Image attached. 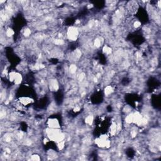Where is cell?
Returning <instances> with one entry per match:
<instances>
[{
  "instance_id": "cell-7",
  "label": "cell",
  "mask_w": 161,
  "mask_h": 161,
  "mask_svg": "<svg viewBox=\"0 0 161 161\" xmlns=\"http://www.w3.org/2000/svg\"><path fill=\"white\" fill-rule=\"evenodd\" d=\"M113 92V89L111 86H107L105 89V95L108 96L109 94H111V93Z\"/></svg>"
},
{
  "instance_id": "cell-3",
  "label": "cell",
  "mask_w": 161,
  "mask_h": 161,
  "mask_svg": "<svg viewBox=\"0 0 161 161\" xmlns=\"http://www.w3.org/2000/svg\"><path fill=\"white\" fill-rule=\"evenodd\" d=\"M96 144H97L98 147L101 148H106L109 147L110 146V142L106 136H101L100 138L96 140Z\"/></svg>"
},
{
  "instance_id": "cell-2",
  "label": "cell",
  "mask_w": 161,
  "mask_h": 161,
  "mask_svg": "<svg viewBox=\"0 0 161 161\" xmlns=\"http://www.w3.org/2000/svg\"><path fill=\"white\" fill-rule=\"evenodd\" d=\"M79 31L76 27L71 26L69 28L67 31V36L69 40L71 41H76L78 37Z\"/></svg>"
},
{
  "instance_id": "cell-6",
  "label": "cell",
  "mask_w": 161,
  "mask_h": 161,
  "mask_svg": "<svg viewBox=\"0 0 161 161\" xmlns=\"http://www.w3.org/2000/svg\"><path fill=\"white\" fill-rule=\"evenodd\" d=\"M50 88L53 91L57 90L59 88V84L56 81V80H52L50 82Z\"/></svg>"
},
{
  "instance_id": "cell-8",
  "label": "cell",
  "mask_w": 161,
  "mask_h": 161,
  "mask_svg": "<svg viewBox=\"0 0 161 161\" xmlns=\"http://www.w3.org/2000/svg\"><path fill=\"white\" fill-rule=\"evenodd\" d=\"M93 118L92 117V115H88L86 118H85V122L86 123H88V124L90 125L91 124L92 122H93Z\"/></svg>"
},
{
  "instance_id": "cell-5",
  "label": "cell",
  "mask_w": 161,
  "mask_h": 161,
  "mask_svg": "<svg viewBox=\"0 0 161 161\" xmlns=\"http://www.w3.org/2000/svg\"><path fill=\"white\" fill-rule=\"evenodd\" d=\"M47 124L50 128H59L60 123L56 118H50L47 122Z\"/></svg>"
},
{
  "instance_id": "cell-1",
  "label": "cell",
  "mask_w": 161,
  "mask_h": 161,
  "mask_svg": "<svg viewBox=\"0 0 161 161\" xmlns=\"http://www.w3.org/2000/svg\"><path fill=\"white\" fill-rule=\"evenodd\" d=\"M47 137L52 141H56L57 142L63 141L64 135L58 128H49L47 131Z\"/></svg>"
},
{
  "instance_id": "cell-4",
  "label": "cell",
  "mask_w": 161,
  "mask_h": 161,
  "mask_svg": "<svg viewBox=\"0 0 161 161\" xmlns=\"http://www.w3.org/2000/svg\"><path fill=\"white\" fill-rule=\"evenodd\" d=\"M9 80L15 84H20L22 81V76L18 72H11L9 73Z\"/></svg>"
},
{
  "instance_id": "cell-10",
  "label": "cell",
  "mask_w": 161,
  "mask_h": 161,
  "mask_svg": "<svg viewBox=\"0 0 161 161\" xmlns=\"http://www.w3.org/2000/svg\"><path fill=\"white\" fill-rule=\"evenodd\" d=\"M103 52L106 54L108 55V54H110L111 53V49L110 47H108V46H105V48L103 49Z\"/></svg>"
},
{
  "instance_id": "cell-9",
  "label": "cell",
  "mask_w": 161,
  "mask_h": 161,
  "mask_svg": "<svg viewBox=\"0 0 161 161\" xmlns=\"http://www.w3.org/2000/svg\"><path fill=\"white\" fill-rule=\"evenodd\" d=\"M76 70H77V67L76 66V65H71V66H70L69 71L71 74L76 73Z\"/></svg>"
},
{
  "instance_id": "cell-11",
  "label": "cell",
  "mask_w": 161,
  "mask_h": 161,
  "mask_svg": "<svg viewBox=\"0 0 161 161\" xmlns=\"http://www.w3.org/2000/svg\"><path fill=\"white\" fill-rule=\"evenodd\" d=\"M6 35L8 36V37H11V36H13V34H14V31H13V30H11V29L8 28V30H7L6 32Z\"/></svg>"
}]
</instances>
